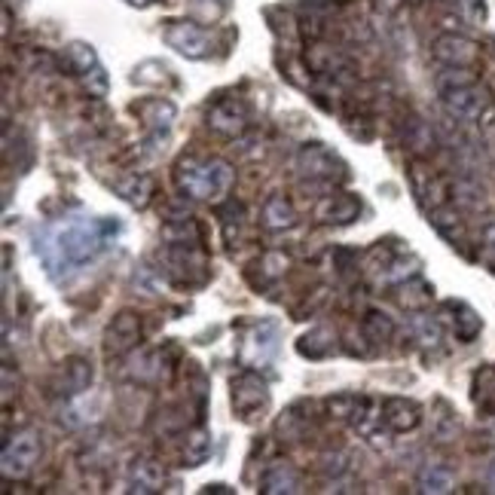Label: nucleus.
I'll list each match as a JSON object with an SVG mask.
<instances>
[{
  "label": "nucleus",
  "instance_id": "obj_1",
  "mask_svg": "<svg viewBox=\"0 0 495 495\" xmlns=\"http://www.w3.org/2000/svg\"><path fill=\"white\" fill-rule=\"evenodd\" d=\"M117 236L119 223L110 221V217H101V221H67L62 227L40 230L34 251L46 263L52 279H58L62 273H74V269L92 263L95 257L114 245Z\"/></svg>",
  "mask_w": 495,
  "mask_h": 495
},
{
  "label": "nucleus",
  "instance_id": "obj_2",
  "mask_svg": "<svg viewBox=\"0 0 495 495\" xmlns=\"http://www.w3.org/2000/svg\"><path fill=\"white\" fill-rule=\"evenodd\" d=\"M178 180L193 199H217L230 190L232 169L223 160H199V156H190V160L180 162Z\"/></svg>",
  "mask_w": 495,
  "mask_h": 495
},
{
  "label": "nucleus",
  "instance_id": "obj_3",
  "mask_svg": "<svg viewBox=\"0 0 495 495\" xmlns=\"http://www.w3.org/2000/svg\"><path fill=\"white\" fill-rule=\"evenodd\" d=\"M165 43L187 58H205L211 52V34L196 22H169L165 25Z\"/></svg>",
  "mask_w": 495,
  "mask_h": 495
},
{
  "label": "nucleus",
  "instance_id": "obj_4",
  "mask_svg": "<svg viewBox=\"0 0 495 495\" xmlns=\"http://www.w3.org/2000/svg\"><path fill=\"white\" fill-rule=\"evenodd\" d=\"M269 404V388L266 382L254 376V373H239L232 379V410L242 419H254V416Z\"/></svg>",
  "mask_w": 495,
  "mask_h": 495
},
{
  "label": "nucleus",
  "instance_id": "obj_5",
  "mask_svg": "<svg viewBox=\"0 0 495 495\" xmlns=\"http://www.w3.org/2000/svg\"><path fill=\"white\" fill-rule=\"evenodd\" d=\"M40 459V438L34 431H22L6 444L4 449V474L6 477H25Z\"/></svg>",
  "mask_w": 495,
  "mask_h": 495
},
{
  "label": "nucleus",
  "instance_id": "obj_6",
  "mask_svg": "<svg viewBox=\"0 0 495 495\" xmlns=\"http://www.w3.org/2000/svg\"><path fill=\"white\" fill-rule=\"evenodd\" d=\"M444 108L456 119H480L483 110L490 108V95L477 83H468V86H459V89L444 92Z\"/></svg>",
  "mask_w": 495,
  "mask_h": 495
},
{
  "label": "nucleus",
  "instance_id": "obj_7",
  "mask_svg": "<svg viewBox=\"0 0 495 495\" xmlns=\"http://www.w3.org/2000/svg\"><path fill=\"white\" fill-rule=\"evenodd\" d=\"M431 52H434V58L447 67H471L477 62V56H480L477 43L462 37V34H440V37L434 40Z\"/></svg>",
  "mask_w": 495,
  "mask_h": 495
},
{
  "label": "nucleus",
  "instance_id": "obj_8",
  "mask_svg": "<svg viewBox=\"0 0 495 495\" xmlns=\"http://www.w3.org/2000/svg\"><path fill=\"white\" fill-rule=\"evenodd\" d=\"M67 58H71L77 65V71L83 74L89 92H95V95L108 92V77H104V67L98 65V58H95L92 46H86V43H71V46H67Z\"/></svg>",
  "mask_w": 495,
  "mask_h": 495
},
{
  "label": "nucleus",
  "instance_id": "obj_9",
  "mask_svg": "<svg viewBox=\"0 0 495 495\" xmlns=\"http://www.w3.org/2000/svg\"><path fill=\"white\" fill-rule=\"evenodd\" d=\"M379 416H382L379 422H386L392 431H413L422 422L419 404L407 401V397H388V401H382Z\"/></svg>",
  "mask_w": 495,
  "mask_h": 495
},
{
  "label": "nucleus",
  "instance_id": "obj_10",
  "mask_svg": "<svg viewBox=\"0 0 495 495\" xmlns=\"http://www.w3.org/2000/svg\"><path fill=\"white\" fill-rule=\"evenodd\" d=\"M245 123H248V110L236 98H223L208 110V126H214L223 135H239Z\"/></svg>",
  "mask_w": 495,
  "mask_h": 495
},
{
  "label": "nucleus",
  "instance_id": "obj_11",
  "mask_svg": "<svg viewBox=\"0 0 495 495\" xmlns=\"http://www.w3.org/2000/svg\"><path fill=\"white\" fill-rule=\"evenodd\" d=\"M334 169H343L340 160L334 153L325 150L321 144H312L306 150L300 153V171L309 178H334L336 171Z\"/></svg>",
  "mask_w": 495,
  "mask_h": 495
},
{
  "label": "nucleus",
  "instance_id": "obj_12",
  "mask_svg": "<svg viewBox=\"0 0 495 495\" xmlns=\"http://www.w3.org/2000/svg\"><path fill=\"white\" fill-rule=\"evenodd\" d=\"M361 205L358 199L349 196V193H336V196H327L325 202L318 205V221L325 223H352L355 217H358Z\"/></svg>",
  "mask_w": 495,
  "mask_h": 495
},
{
  "label": "nucleus",
  "instance_id": "obj_13",
  "mask_svg": "<svg viewBox=\"0 0 495 495\" xmlns=\"http://www.w3.org/2000/svg\"><path fill=\"white\" fill-rule=\"evenodd\" d=\"M138 336H141V321L132 312H123V315L114 318V325H110V352H129L132 345L138 343Z\"/></svg>",
  "mask_w": 495,
  "mask_h": 495
},
{
  "label": "nucleus",
  "instance_id": "obj_14",
  "mask_svg": "<svg viewBox=\"0 0 495 495\" xmlns=\"http://www.w3.org/2000/svg\"><path fill=\"white\" fill-rule=\"evenodd\" d=\"M92 382V367L83 358H71L62 367V376H58V395H80L89 388Z\"/></svg>",
  "mask_w": 495,
  "mask_h": 495
},
{
  "label": "nucleus",
  "instance_id": "obj_15",
  "mask_svg": "<svg viewBox=\"0 0 495 495\" xmlns=\"http://www.w3.org/2000/svg\"><path fill=\"white\" fill-rule=\"evenodd\" d=\"M260 490L269 492V495H273V492H300V474L294 471L288 462H279L263 474Z\"/></svg>",
  "mask_w": 495,
  "mask_h": 495
},
{
  "label": "nucleus",
  "instance_id": "obj_16",
  "mask_svg": "<svg viewBox=\"0 0 495 495\" xmlns=\"http://www.w3.org/2000/svg\"><path fill=\"white\" fill-rule=\"evenodd\" d=\"M129 483H132V492H160L162 468L156 462H135L129 471Z\"/></svg>",
  "mask_w": 495,
  "mask_h": 495
},
{
  "label": "nucleus",
  "instance_id": "obj_17",
  "mask_svg": "<svg viewBox=\"0 0 495 495\" xmlns=\"http://www.w3.org/2000/svg\"><path fill=\"white\" fill-rule=\"evenodd\" d=\"M306 65L315 74H340L345 67V56L336 49H330V46H312L306 52Z\"/></svg>",
  "mask_w": 495,
  "mask_h": 495
},
{
  "label": "nucleus",
  "instance_id": "obj_18",
  "mask_svg": "<svg viewBox=\"0 0 495 495\" xmlns=\"http://www.w3.org/2000/svg\"><path fill=\"white\" fill-rule=\"evenodd\" d=\"M297 349H300V355H306V358H312V361L327 358V355L334 352V334H330L327 327H315L303 336Z\"/></svg>",
  "mask_w": 495,
  "mask_h": 495
},
{
  "label": "nucleus",
  "instance_id": "obj_19",
  "mask_svg": "<svg viewBox=\"0 0 495 495\" xmlns=\"http://www.w3.org/2000/svg\"><path fill=\"white\" fill-rule=\"evenodd\" d=\"M431 284H425L422 279H407V284H401V294H397V300H401L404 309H413L419 312L431 303Z\"/></svg>",
  "mask_w": 495,
  "mask_h": 495
},
{
  "label": "nucleus",
  "instance_id": "obj_20",
  "mask_svg": "<svg viewBox=\"0 0 495 495\" xmlns=\"http://www.w3.org/2000/svg\"><path fill=\"white\" fill-rule=\"evenodd\" d=\"M263 223L269 230H284L294 223V208L284 196H273L263 205Z\"/></svg>",
  "mask_w": 495,
  "mask_h": 495
},
{
  "label": "nucleus",
  "instance_id": "obj_21",
  "mask_svg": "<svg viewBox=\"0 0 495 495\" xmlns=\"http://www.w3.org/2000/svg\"><path fill=\"white\" fill-rule=\"evenodd\" d=\"M117 193L132 205H147V199L153 196V180L150 178H129L123 184H117Z\"/></svg>",
  "mask_w": 495,
  "mask_h": 495
},
{
  "label": "nucleus",
  "instance_id": "obj_22",
  "mask_svg": "<svg viewBox=\"0 0 495 495\" xmlns=\"http://www.w3.org/2000/svg\"><path fill=\"white\" fill-rule=\"evenodd\" d=\"M364 334H367L370 343H388L395 334V321L382 315V312H370V315L364 318Z\"/></svg>",
  "mask_w": 495,
  "mask_h": 495
},
{
  "label": "nucleus",
  "instance_id": "obj_23",
  "mask_svg": "<svg viewBox=\"0 0 495 495\" xmlns=\"http://www.w3.org/2000/svg\"><path fill=\"white\" fill-rule=\"evenodd\" d=\"M419 486H422V492H449V490H453V474H449L447 468L431 465V468H425V471H422Z\"/></svg>",
  "mask_w": 495,
  "mask_h": 495
},
{
  "label": "nucleus",
  "instance_id": "obj_24",
  "mask_svg": "<svg viewBox=\"0 0 495 495\" xmlns=\"http://www.w3.org/2000/svg\"><path fill=\"white\" fill-rule=\"evenodd\" d=\"M208 456H211V438H208L205 431H196L193 438L187 440V449H184V459H187V465H190V468L202 465Z\"/></svg>",
  "mask_w": 495,
  "mask_h": 495
},
{
  "label": "nucleus",
  "instance_id": "obj_25",
  "mask_svg": "<svg viewBox=\"0 0 495 495\" xmlns=\"http://www.w3.org/2000/svg\"><path fill=\"white\" fill-rule=\"evenodd\" d=\"M456 312H459V327L456 334L462 336V340H474L477 334H480V318H477L474 309H468L465 303H453Z\"/></svg>",
  "mask_w": 495,
  "mask_h": 495
},
{
  "label": "nucleus",
  "instance_id": "obj_26",
  "mask_svg": "<svg viewBox=\"0 0 495 495\" xmlns=\"http://www.w3.org/2000/svg\"><path fill=\"white\" fill-rule=\"evenodd\" d=\"M413 334L422 345H438L440 343V325L431 318H425V315L413 318Z\"/></svg>",
  "mask_w": 495,
  "mask_h": 495
},
{
  "label": "nucleus",
  "instance_id": "obj_27",
  "mask_svg": "<svg viewBox=\"0 0 495 495\" xmlns=\"http://www.w3.org/2000/svg\"><path fill=\"white\" fill-rule=\"evenodd\" d=\"M468 83H477L474 80V74L468 71V67H449L447 74H440V80H438V86L440 89H459V86H468Z\"/></svg>",
  "mask_w": 495,
  "mask_h": 495
},
{
  "label": "nucleus",
  "instance_id": "obj_28",
  "mask_svg": "<svg viewBox=\"0 0 495 495\" xmlns=\"http://www.w3.org/2000/svg\"><path fill=\"white\" fill-rule=\"evenodd\" d=\"M193 4H217V6H221V10H227L230 0H193Z\"/></svg>",
  "mask_w": 495,
  "mask_h": 495
},
{
  "label": "nucleus",
  "instance_id": "obj_29",
  "mask_svg": "<svg viewBox=\"0 0 495 495\" xmlns=\"http://www.w3.org/2000/svg\"><path fill=\"white\" fill-rule=\"evenodd\" d=\"M132 6H147V4H153V0H129Z\"/></svg>",
  "mask_w": 495,
  "mask_h": 495
},
{
  "label": "nucleus",
  "instance_id": "obj_30",
  "mask_svg": "<svg viewBox=\"0 0 495 495\" xmlns=\"http://www.w3.org/2000/svg\"><path fill=\"white\" fill-rule=\"evenodd\" d=\"M410 4H425V0H410Z\"/></svg>",
  "mask_w": 495,
  "mask_h": 495
}]
</instances>
